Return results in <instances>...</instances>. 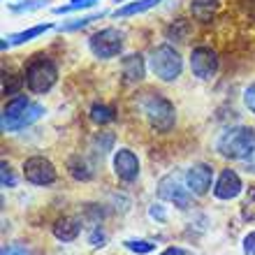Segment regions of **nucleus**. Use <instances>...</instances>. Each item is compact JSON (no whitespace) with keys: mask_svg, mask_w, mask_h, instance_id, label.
<instances>
[{"mask_svg":"<svg viewBox=\"0 0 255 255\" xmlns=\"http://www.w3.org/2000/svg\"><path fill=\"white\" fill-rule=\"evenodd\" d=\"M216 148L223 158L230 160H246L255 151V130L249 126H237L230 128L218 137Z\"/></svg>","mask_w":255,"mask_h":255,"instance_id":"1","label":"nucleus"},{"mask_svg":"<svg viewBox=\"0 0 255 255\" xmlns=\"http://www.w3.org/2000/svg\"><path fill=\"white\" fill-rule=\"evenodd\" d=\"M139 109L141 114L146 116V121L158 130V132H169L176 123V109L174 105L162 98L158 93H146L139 100Z\"/></svg>","mask_w":255,"mask_h":255,"instance_id":"2","label":"nucleus"},{"mask_svg":"<svg viewBox=\"0 0 255 255\" xmlns=\"http://www.w3.org/2000/svg\"><path fill=\"white\" fill-rule=\"evenodd\" d=\"M151 70L158 79L162 81H174L183 70V58L179 56L174 47L169 44H160V47L153 49L151 54Z\"/></svg>","mask_w":255,"mask_h":255,"instance_id":"3","label":"nucleus"},{"mask_svg":"<svg viewBox=\"0 0 255 255\" xmlns=\"http://www.w3.org/2000/svg\"><path fill=\"white\" fill-rule=\"evenodd\" d=\"M58 81V67L54 63L44 58V56H37L26 70V84L33 93H47L54 88V84Z\"/></svg>","mask_w":255,"mask_h":255,"instance_id":"4","label":"nucleus"},{"mask_svg":"<svg viewBox=\"0 0 255 255\" xmlns=\"http://www.w3.org/2000/svg\"><path fill=\"white\" fill-rule=\"evenodd\" d=\"M88 44L98 58H114L123 51V33H119L116 28H105L100 33H95L88 40Z\"/></svg>","mask_w":255,"mask_h":255,"instance_id":"5","label":"nucleus"},{"mask_svg":"<svg viewBox=\"0 0 255 255\" xmlns=\"http://www.w3.org/2000/svg\"><path fill=\"white\" fill-rule=\"evenodd\" d=\"M158 197L165 202H172L179 209H188L190 202H193V193L188 188H183L181 181L174 174L160 179V183H158Z\"/></svg>","mask_w":255,"mask_h":255,"instance_id":"6","label":"nucleus"},{"mask_svg":"<svg viewBox=\"0 0 255 255\" xmlns=\"http://www.w3.org/2000/svg\"><path fill=\"white\" fill-rule=\"evenodd\" d=\"M23 176L35 186H49L56 181V167L47 158L42 155H33L23 162Z\"/></svg>","mask_w":255,"mask_h":255,"instance_id":"7","label":"nucleus"},{"mask_svg":"<svg viewBox=\"0 0 255 255\" xmlns=\"http://www.w3.org/2000/svg\"><path fill=\"white\" fill-rule=\"evenodd\" d=\"M190 70L197 79H211L218 72V54L209 47H197L190 54Z\"/></svg>","mask_w":255,"mask_h":255,"instance_id":"8","label":"nucleus"},{"mask_svg":"<svg viewBox=\"0 0 255 255\" xmlns=\"http://www.w3.org/2000/svg\"><path fill=\"white\" fill-rule=\"evenodd\" d=\"M211 179H214V172L209 165L200 162V165H193V167L186 172V186L193 195H204L211 188Z\"/></svg>","mask_w":255,"mask_h":255,"instance_id":"9","label":"nucleus"},{"mask_svg":"<svg viewBox=\"0 0 255 255\" xmlns=\"http://www.w3.org/2000/svg\"><path fill=\"white\" fill-rule=\"evenodd\" d=\"M114 172L119 179H123V181H134V179H137V174H139V160H137V155H134L130 148L116 151Z\"/></svg>","mask_w":255,"mask_h":255,"instance_id":"10","label":"nucleus"},{"mask_svg":"<svg viewBox=\"0 0 255 255\" xmlns=\"http://www.w3.org/2000/svg\"><path fill=\"white\" fill-rule=\"evenodd\" d=\"M242 179L235 169H223V174L218 176V181L214 186V195L218 200H235L237 195L242 193Z\"/></svg>","mask_w":255,"mask_h":255,"instance_id":"11","label":"nucleus"},{"mask_svg":"<svg viewBox=\"0 0 255 255\" xmlns=\"http://www.w3.org/2000/svg\"><path fill=\"white\" fill-rule=\"evenodd\" d=\"M121 72H123V81H126V84H137V81H141L144 74H146L144 58H141L139 54L126 56L121 63Z\"/></svg>","mask_w":255,"mask_h":255,"instance_id":"12","label":"nucleus"},{"mask_svg":"<svg viewBox=\"0 0 255 255\" xmlns=\"http://www.w3.org/2000/svg\"><path fill=\"white\" fill-rule=\"evenodd\" d=\"M51 28H54L51 23H40V26H33V28H28V30H21V33H16V35H9V37L2 40V49H9L12 44H26V42L40 37V35H44L47 30H51Z\"/></svg>","mask_w":255,"mask_h":255,"instance_id":"13","label":"nucleus"},{"mask_svg":"<svg viewBox=\"0 0 255 255\" xmlns=\"http://www.w3.org/2000/svg\"><path fill=\"white\" fill-rule=\"evenodd\" d=\"M79 232H81V225L72 216H65L61 221H56V225H54V235H56V239H61V242H74V239L79 237Z\"/></svg>","mask_w":255,"mask_h":255,"instance_id":"14","label":"nucleus"},{"mask_svg":"<svg viewBox=\"0 0 255 255\" xmlns=\"http://www.w3.org/2000/svg\"><path fill=\"white\" fill-rule=\"evenodd\" d=\"M42 114H44V107H42V105H37V102H30V105L26 107V112H23V114H21L14 123H9L2 132H16V130H23L26 126H30V123L37 121Z\"/></svg>","mask_w":255,"mask_h":255,"instance_id":"15","label":"nucleus"},{"mask_svg":"<svg viewBox=\"0 0 255 255\" xmlns=\"http://www.w3.org/2000/svg\"><path fill=\"white\" fill-rule=\"evenodd\" d=\"M28 105H30V102H28L26 95H14L12 100L5 105V109H2V130H5L9 123L16 121V119H19V116L26 112Z\"/></svg>","mask_w":255,"mask_h":255,"instance_id":"16","label":"nucleus"},{"mask_svg":"<svg viewBox=\"0 0 255 255\" xmlns=\"http://www.w3.org/2000/svg\"><path fill=\"white\" fill-rule=\"evenodd\" d=\"M216 9H218V0H193V2H190V14H193V19L202 21V23L211 21Z\"/></svg>","mask_w":255,"mask_h":255,"instance_id":"17","label":"nucleus"},{"mask_svg":"<svg viewBox=\"0 0 255 255\" xmlns=\"http://www.w3.org/2000/svg\"><path fill=\"white\" fill-rule=\"evenodd\" d=\"M158 2H162V0H134V2H128V5L119 7L114 12V16L119 19H126V16H132V14H141V12H146V9H153Z\"/></svg>","mask_w":255,"mask_h":255,"instance_id":"18","label":"nucleus"},{"mask_svg":"<svg viewBox=\"0 0 255 255\" xmlns=\"http://www.w3.org/2000/svg\"><path fill=\"white\" fill-rule=\"evenodd\" d=\"M67 167H70V174L74 179H79V181H91L93 179V169H91V165L84 158H72Z\"/></svg>","mask_w":255,"mask_h":255,"instance_id":"19","label":"nucleus"},{"mask_svg":"<svg viewBox=\"0 0 255 255\" xmlns=\"http://www.w3.org/2000/svg\"><path fill=\"white\" fill-rule=\"evenodd\" d=\"M91 119H93L95 123H112L116 119V112L112 107H107V105H93L91 107Z\"/></svg>","mask_w":255,"mask_h":255,"instance_id":"20","label":"nucleus"},{"mask_svg":"<svg viewBox=\"0 0 255 255\" xmlns=\"http://www.w3.org/2000/svg\"><path fill=\"white\" fill-rule=\"evenodd\" d=\"M95 2H100V0H70L67 5L56 7L54 12H56V14H70V12H79V9H88V7H93Z\"/></svg>","mask_w":255,"mask_h":255,"instance_id":"21","label":"nucleus"},{"mask_svg":"<svg viewBox=\"0 0 255 255\" xmlns=\"http://www.w3.org/2000/svg\"><path fill=\"white\" fill-rule=\"evenodd\" d=\"M112 146H114V134L112 132H100L93 139V148L98 155H105L107 151H112Z\"/></svg>","mask_w":255,"mask_h":255,"instance_id":"22","label":"nucleus"},{"mask_svg":"<svg viewBox=\"0 0 255 255\" xmlns=\"http://www.w3.org/2000/svg\"><path fill=\"white\" fill-rule=\"evenodd\" d=\"M105 16V12H98V14H91V16H81V19H74L72 23H65V26L61 28V30H65V33H72V30H79V28H86L88 23H93V21L102 19Z\"/></svg>","mask_w":255,"mask_h":255,"instance_id":"23","label":"nucleus"},{"mask_svg":"<svg viewBox=\"0 0 255 255\" xmlns=\"http://www.w3.org/2000/svg\"><path fill=\"white\" fill-rule=\"evenodd\" d=\"M126 249L132 251V253H137V255H146V253H151L155 246L151 242H144V239H128Z\"/></svg>","mask_w":255,"mask_h":255,"instance_id":"24","label":"nucleus"},{"mask_svg":"<svg viewBox=\"0 0 255 255\" xmlns=\"http://www.w3.org/2000/svg\"><path fill=\"white\" fill-rule=\"evenodd\" d=\"M47 5L44 0H23L21 5H12V12H33V9H42Z\"/></svg>","mask_w":255,"mask_h":255,"instance_id":"25","label":"nucleus"},{"mask_svg":"<svg viewBox=\"0 0 255 255\" xmlns=\"http://www.w3.org/2000/svg\"><path fill=\"white\" fill-rule=\"evenodd\" d=\"M16 186V176L12 174V169L7 162H2V188H14Z\"/></svg>","mask_w":255,"mask_h":255,"instance_id":"26","label":"nucleus"},{"mask_svg":"<svg viewBox=\"0 0 255 255\" xmlns=\"http://www.w3.org/2000/svg\"><path fill=\"white\" fill-rule=\"evenodd\" d=\"M244 102H246V107L255 114V84H251V86L244 91Z\"/></svg>","mask_w":255,"mask_h":255,"instance_id":"27","label":"nucleus"},{"mask_svg":"<svg viewBox=\"0 0 255 255\" xmlns=\"http://www.w3.org/2000/svg\"><path fill=\"white\" fill-rule=\"evenodd\" d=\"M105 239H107V237H105V232H102L100 228H95V230H93V235H91V239H88V242L93 244V246H105Z\"/></svg>","mask_w":255,"mask_h":255,"instance_id":"28","label":"nucleus"},{"mask_svg":"<svg viewBox=\"0 0 255 255\" xmlns=\"http://www.w3.org/2000/svg\"><path fill=\"white\" fill-rule=\"evenodd\" d=\"M244 253H246V255H255V232H251V235L244 239Z\"/></svg>","mask_w":255,"mask_h":255,"instance_id":"29","label":"nucleus"},{"mask_svg":"<svg viewBox=\"0 0 255 255\" xmlns=\"http://www.w3.org/2000/svg\"><path fill=\"white\" fill-rule=\"evenodd\" d=\"M148 214H151V218H158V221H165V218H167V214L162 211V207H160V204H153Z\"/></svg>","mask_w":255,"mask_h":255,"instance_id":"30","label":"nucleus"},{"mask_svg":"<svg viewBox=\"0 0 255 255\" xmlns=\"http://www.w3.org/2000/svg\"><path fill=\"white\" fill-rule=\"evenodd\" d=\"M160 255H193V253L186 249H179V246H172V249H165Z\"/></svg>","mask_w":255,"mask_h":255,"instance_id":"31","label":"nucleus"},{"mask_svg":"<svg viewBox=\"0 0 255 255\" xmlns=\"http://www.w3.org/2000/svg\"><path fill=\"white\" fill-rule=\"evenodd\" d=\"M2 255H28L23 249H19V246H7V249H2Z\"/></svg>","mask_w":255,"mask_h":255,"instance_id":"32","label":"nucleus"},{"mask_svg":"<svg viewBox=\"0 0 255 255\" xmlns=\"http://www.w3.org/2000/svg\"><path fill=\"white\" fill-rule=\"evenodd\" d=\"M246 169H249V172H253V174H255V151L249 155V158H246Z\"/></svg>","mask_w":255,"mask_h":255,"instance_id":"33","label":"nucleus"},{"mask_svg":"<svg viewBox=\"0 0 255 255\" xmlns=\"http://www.w3.org/2000/svg\"><path fill=\"white\" fill-rule=\"evenodd\" d=\"M116 2H126V0H116Z\"/></svg>","mask_w":255,"mask_h":255,"instance_id":"34","label":"nucleus"}]
</instances>
